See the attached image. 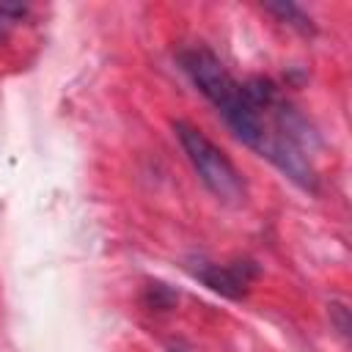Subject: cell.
Here are the masks:
<instances>
[{
	"mask_svg": "<svg viewBox=\"0 0 352 352\" xmlns=\"http://www.w3.org/2000/svg\"><path fill=\"white\" fill-rule=\"evenodd\" d=\"M173 132L190 160V165L195 168L198 179L204 182V187L226 201V204H242L248 190H245V179L236 170V165L228 160V154L214 146L198 126H192L190 121H173Z\"/></svg>",
	"mask_w": 352,
	"mask_h": 352,
	"instance_id": "1",
	"label": "cell"
},
{
	"mask_svg": "<svg viewBox=\"0 0 352 352\" xmlns=\"http://www.w3.org/2000/svg\"><path fill=\"white\" fill-rule=\"evenodd\" d=\"M256 264L253 261H234V264H212V261H201L192 275L198 280H204L212 292L223 294V297H242L245 289L250 286V280L256 278Z\"/></svg>",
	"mask_w": 352,
	"mask_h": 352,
	"instance_id": "2",
	"label": "cell"
},
{
	"mask_svg": "<svg viewBox=\"0 0 352 352\" xmlns=\"http://www.w3.org/2000/svg\"><path fill=\"white\" fill-rule=\"evenodd\" d=\"M264 11L275 14L278 19H283V22L292 25V28H297L300 33H314V22H311V16H308L300 6H294V3H267Z\"/></svg>",
	"mask_w": 352,
	"mask_h": 352,
	"instance_id": "3",
	"label": "cell"
},
{
	"mask_svg": "<svg viewBox=\"0 0 352 352\" xmlns=\"http://www.w3.org/2000/svg\"><path fill=\"white\" fill-rule=\"evenodd\" d=\"M3 22H6V19H0V33H3Z\"/></svg>",
	"mask_w": 352,
	"mask_h": 352,
	"instance_id": "4",
	"label": "cell"
}]
</instances>
